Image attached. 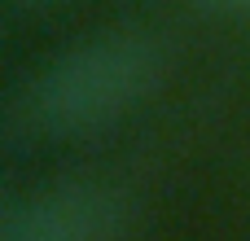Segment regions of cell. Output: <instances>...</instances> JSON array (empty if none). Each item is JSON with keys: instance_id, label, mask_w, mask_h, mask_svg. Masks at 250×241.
Masks as SVG:
<instances>
[{"instance_id": "obj_1", "label": "cell", "mask_w": 250, "mask_h": 241, "mask_svg": "<svg viewBox=\"0 0 250 241\" xmlns=\"http://www.w3.org/2000/svg\"><path fill=\"white\" fill-rule=\"evenodd\" d=\"M167 79V53L145 31H105L53 57L31 88V119L57 136H92L136 114Z\"/></svg>"}, {"instance_id": "obj_2", "label": "cell", "mask_w": 250, "mask_h": 241, "mask_svg": "<svg viewBox=\"0 0 250 241\" xmlns=\"http://www.w3.org/2000/svg\"><path fill=\"white\" fill-rule=\"evenodd\" d=\"M127 206L105 184H57L9 206L0 241H119Z\"/></svg>"}, {"instance_id": "obj_3", "label": "cell", "mask_w": 250, "mask_h": 241, "mask_svg": "<svg viewBox=\"0 0 250 241\" xmlns=\"http://www.w3.org/2000/svg\"><path fill=\"white\" fill-rule=\"evenodd\" d=\"M215 13H229V18H250V0H198Z\"/></svg>"}]
</instances>
